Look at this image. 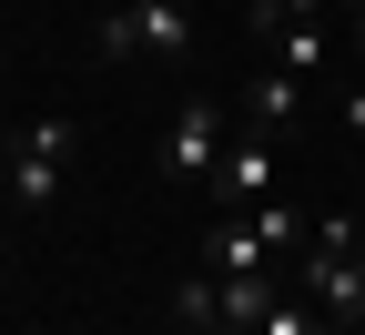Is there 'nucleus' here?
Wrapping results in <instances>:
<instances>
[{
    "label": "nucleus",
    "instance_id": "nucleus-1",
    "mask_svg": "<svg viewBox=\"0 0 365 335\" xmlns=\"http://www.w3.org/2000/svg\"><path fill=\"white\" fill-rule=\"evenodd\" d=\"M193 0H112L102 11V51L112 61H163V71H182L193 61Z\"/></svg>",
    "mask_w": 365,
    "mask_h": 335
},
{
    "label": "nucleus",
    "instance_id": "nucleus-2",
    "mask_svg": "<svg viewBox=\"0 0 365 335\" xmlns=\"http://www.w3.org/2000/svg\"><path fill=\"white\" fill-rule=\"evenodd\" d=\"M304 295L325 305L335 325H365V214L314 224V244H304Z\"/></svg>",
    "mask_w": 365,
    "mask_h": 335
},
{
    "label": "nucleus",
    "instance_id": "nucleus-3",
    "mask_svg": "<svg viewBox=\"0 0 365 335\" xmlns=\"http://www.w3.org/2000/svg\"><path fill=\"white\" fill-rule=\"evenodd\" d=\"M61 163H71V122L41 112L11 132V153H0V194H11V214H51L61 204Z\"/></svg>",
    "mask_w": 365,
    "mask_h": 335
},
{
    "label": "nucleus",
    "instance_id": "nucleus-4",
    "mask_svg": "<svg viewBox=\"0 0 365 335\" xmlns=\"http://www.w3.org/2000/svg\"><path fill=\"white\" fill-rule=\"evenodd\" d=\"M213 163H223V102L193 91V102H173V122H163V173L173 183H213Z\"/></svg>",
    "mask_w": 365,
    "mask_h": 335
},
{
    "label": "nucleus",
    "instance_id": "nucleus-5",
    "mask_svg": "<svg viewBox=\"0 0 365 335\" xmlns=\"http://www.w3.org/2000/svg\"><path fill=\"white\" fill-rule=\"evenodd\" d=\"M213 194H223V214H254V204L274 194V142H264V132H234V142H223Z\"/></svg>",
    "mask_w": 365,
    "mask_h": 335
},
{
    "label": "nucleus",
    "instance_id": "nucleus-6",
    "mask_svg": "<svg viewBox=\"0 0 365 335\" xmlns=\"http://www.w3.org/2000/svg\"><path fill=\"white\" fill-rule=\"evenodd\" d=\"M294 112H304V81H294L284 61H264V71L244 81V102H234V122H244V132H264V142H274V132H284Z\"/></svg>",
    "mask_w": 365,
    "mask_h": 335
},
{
    "label": "nucleus",
    "instance_id": "nucleus-7",
    "mask_svg": "<svg viewBox=\"0 0 365 335\" xmlns=\"http://www.w3.org/2000/svg\"><path fill=\"white\" fill-rule=\"evenodd\" d=\"M264 41H274V61H284L294 81H325V71H345V51H335L325 11H304V21H284V31H264Z\"/></svg>",
    "mask_w": 365,
    "mask_h": 335
},
{
    "label": "nucleus",
    "instance_id": "nucleus-8",
    "mask_svg": "<svg viewBox=\"0 0 365 335\" xmlns=\"http://www.w3.org/2000/svg\"><path fill=\"white\" fill-rule=\"evenodd\" d=\"M274 305H284L274 264H254V274H213V325H264Z\"/></svg>",
    "mask_w": 365,
    "mask_h": 335
},
{
    "label": "nucleus",
    "instance_id": "nucleus-9",
    "mask_svg": "<svg viewBox=\"0 0 365 335\" xmlns=\"http://www.w3.org/2000/svg\"><path fill=\"white\" fill-rule=\"evenodd\" d=\"M254 264H274V244L254 234V214H213V234H203V274H254Z\"/></svg>",
    "mask_w": 365,
    "mask_h": 335
},
{
    "label": "nucleus",
    "instance_id": "nucleus-10",
    "mask_svg": "<svg viewBox=\"0 0 365 335\" xmlns=\"http://www.w3.org/2000/svg\"><path fill=\"white\" fill-rule=\"evenodd\" d=\"M244 335H335V325H325V305H294V295H284V305H274L264 325H244Z\"/></svg>",
    "mask_w": 365,
    "mask_h": 335
},
{
    "label": "nucleus",
    "instance_id": "nucleus-11",
    "mask_svg": "<svg viewBox=\"0 0 365 335\" xmlns=\"http://www.w3.org/2000/svg\"><path fill=\"white\" fill-rule=\"evenodd\" d=\"M304 11H325V0H254L244 21H254V31H284V21H304Z\"/></svg>",
    "mask_w": 365,
    "mask_h": 335
},
{
    "label": "nucleus",
    "instance_id": "nucleus-12",
    "mask_svg": "<svg viewBox=\"0 0 365 335\" xmlns=\"http://www.w3.org/2000/svg\"><path fill=\"white\" fill-rule=\"evenodd\" d=\"M325 11H345V61H365V0H325Z\"/></svg>",
    "mask_w": 365,
    "mask_h": 335
},
{
    "label": "nucleus",
    "instance_id": "nucleus-13",
    "mask_svg": "<svg viewBox=\"0 0 365 335\" xmlns=\"http://www.w3.org/2000/svg\"><path fill=\"white\" fill-rule=\"evenodd\" d=\"M345 122H355V132H365V81H345Z\"/></svg>",
    "mask_w": 365,
    "mask_h": 335
},
{
    "label": "nucleus",
    "instance_id": "nucleus-14",
    "mask_svg": "<svg viewBox=\"0 0 365 335\" xmlns=\"http://www.w3.org/2000/svg\"><path fill=\"white\" fill-rule=\"evenodd\" d=\"M203 335H244V325H203Z\"/></svg>",
    "mask_w": 365,
    "mask_h": 335
}]
</instances>
